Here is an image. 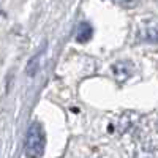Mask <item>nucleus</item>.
I'll return each mask as SVG.
<instances>
[{
    "instance_id": "1",
    "label": "nucleus",
    "mask_w": 158,
    "mask_h": 158,
    "mask_svg": "<svg viewBox=\"0 0 158 158\" xmlns=\"http://www.w3.org/2000/svg\"><path fill=\"white\" fill-rule=\"evenodd\" d=\"M46 147V136L44 130L40 122H33L29 127L27 136H25V144H24V152L27 158H40L44 153Z\"/></svg>"
},
{
    "instance_id": "2",
    "label": "nucleus",
    "mask_w": 158,
    "mask_h": 158,
    "mask_svg": "<svg viewBox=\"0 0 158 158\" xmlns=\"http://www.w3.org/2000/svg\"><path fill=\"white\" fill-rule=\"evenodd\" d=\"M138 41L156 44L158 43V24H150V25H146V27L139 29Z\"/></svg>"
},
{
    "instance_id": "6",
    "label": "nucleus",
    "mask_w": 158,
    "mask_h": 158,
    "mask_svg": "<svg viewBox=\"0 0 158 158\" xmlns=\"http://www.w3.org/2000/svg\"><path fill=\"white\" fill-rule=\"evenodd\" d=\"M138 2L139 0H114V3L122 6V8H133L138 5Z\"/></svg>"
},
{
    "instance_id": "5",
    "label": "nucleus",
    "mask_w": 158,
    "mask_h": 158,
    "mask_svg": "<svg viewBox=\"0 0 158 158\" xmlns=\"http://www.w3.org/2000/svg\"><path fill=\"white\" fill-rule=\"evenodd\" d=\"M38 60H40V54L35 56V59L29 62V68H27L29 76H35V74H36V70H38Z\"/></svg>"
},
{
    "instance_id": "3",
    "label": "nucleus",
    "mask_w": 158,
    "mask_h": 158,
    "mask_svg": "<svg viewBox=\"0 0 158 158\" xmlns=\"http://www.w3.org/2000/svg\"><path fill=\"white\" fill-rule=\"evenodd\" d=\"M133 67L135 65L128 62V60H122V62H117L112 65V71L117 77V81H127V79L131 76L133 73Z\"/></svg>"
},
{
    "instance_id": "4",
    "label": "nucleus",
    "mask_w": 158,
    "mask_h": 158,
    "mask_svg": "<svg viewBox=\"0 0 158 158\" xmlns=\"http://www.w3.org/2000/svg\"><path fill=\"white\" fill-rule=\"evenodd\" d=\"M94 35V29H92V25L89 22H81L77 25V30H76V41L79 43H85L92 38Z\"/></svg>"
}]
</instances>
